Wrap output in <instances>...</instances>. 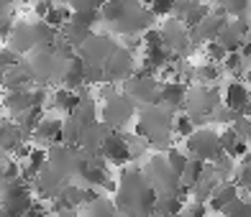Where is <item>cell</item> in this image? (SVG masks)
I'll list each match as a JSON object with an SVG mask.
<instances>
[{"instance_id": "cell-14", "label": "cell", "mask_w": 251, "mask_h": 217, "mask_svg": "<svg viewBox=\"0 0 251 217\" xmlns=\"http://www.w3.org/2000/svg\"><path fill=\"white\" fill-rule=\"evenodd\" d=\"M249 87L244 82H228L226 89H223V102L221 105L228 108L231 112H244L246 102H249Z\"/></svg>"}, {"instance_id": "cell-5", "label": "cell", "mask_w": 251, "mask_h": 217, "mask_svg": "<svg viewBox=\"0 0 251 217\" xmlns=\"http://www.w3.org/2000/svg\"><path fill=\"white\" fill-rule=\"evenodd\" d=\"M187 151H190L192 158H200V161L210 164L223 153V148H221V141H218V133L215 130H210V128L198 130L195 128L187 135Z\"/></svg>"}, {"instance_id": "cell-24", "label": "cell", "mask_w": 251, "mask_h": 217, "mask_svg": "<svg viewBox=\"0 0 251 217\" xmlns=\"http://www.w3.org/2000/svg\"><path fill=\"white\" fill-rule=\"evenodd\" d=\"M164 158H167L169 169H172L177 176L182 174V171H185V166H187V161H190V156H187V153H182L179 148H175V146H169L167 151H164Z\"/></svg>"}, {"instance_id": "cell-31", "label": "cell", "mask_w": 251, "mask_h": 217, "mask_svg": "<svg viewBox=\"0 0 251 217\" xmlns=\"http://www.w3.org/2000/svg\"><path fill=\"white\" fill-rule=\"evenodd\" d=\"M226 49L221 46L218 41H208L205 43V56H208V62H213V64H221L223 59H226Z\"/></svg>"}, {"instance_id": "cell-10", "label": "cell", "mask_w": 251, "mask_h": 217, "mask_svg": "<svg viewBox=\"0 0 251 217\" xmlns=\"http://www.w3.org/2000/svg\"><path fill=\"white\" fill-rule=\"evenodd\" d=\"M31 138L36 143H64V120L59 115H47L31 130Z\"/></svg>"}, {"instance_id": "cell-33", "label": "cell", "mask_w": 251, "mask_h": 217, "mask_svg": "<svg viewBox=\"0 0 251 217\" xmlns=\"http://www.w3.org/2000/svg\"><path fill=\"white\" fill-rule=\"evenodd\" d=\"M67 5L72 10H98L102 5V0H67Z\"/></svg>"}, {"instance_id": "cell-34", "label": "cell", "mask_w": 251, "mask_h": 217, "mask_svg": "<svg viewBox=\"0 0 251 217\" xmlns=\"http://www.w3.org/2000/svg\"><path fill=\"white\" fill-rule=\"evenodd\" d=\"M54 5H56L54 0H36V3H33V16H36L39 21H44V18L49 16V10H51Z\"/></svg>"}, {"instance_id": "cell-17", "label": "cell", "mask_w": 251, "mask_h": 217, "mask_svg": "<svg viewBox=\"0 0 251 217\" xmlns=\"http://www.w3.org/2000/svg\"><path fill=\"white\" fill-rule=\"evenodd\" d=\"M21 138H24V133L18 130V125H16V123L0 120V151L13 153V151H16V146H18V143H24Z\"/></svg>"}, {"instance_id": "cell-16", "label": "cell", "mask_w": 251, "mask_h": 217, "mask_svg": "<svg viewBox=\"0 0 251 217\" xmlns=\"http://www.w3.org/2000/svg\"><path fill=\"white\" fill-rule=\"evenodd\" d=\"M3 105H5V112H10L13 118H18L21 112H26L33 108L31 102V87L28 89H8L5 97H3Z\"/></svg>"}, {"instance_id": "cell-35", "label": "cell", "mask_w": 251, "mask_h": 217, "mask_svg": "<svg viewBox=\"0 0 251 217\" xmlns=\"http://www.w3.org/2000/svg\"><path fill=\"white\" fill-rule=\"evenodd\" d=\"M182 212H185L187 217H205V215H208V204L192 199V202H190V204H187V207L182 210Z\"/></svg>"}, {"instance_id": "cell-3", "label": "cell", "mask_w": 251, "mask_h": 217, "mask_svg": "<svg viewBox=\"0 0 251 217\" xmlns=\"http://www.w3.org/2000/svg\"><path fill=\"white\" fill-rule=\"evenodd\" d=\"M144 179L149 181V187L156 192V197H162V194H177L182 189L179 187V176L169 169L164 156H154L151 158L149 166H146V171H144Z\"/></svg>"}, {"instance_id": "cell-1", "label": "cell", "mask_w": 251, "mask_h": 217, "mask_svg": "<svg viewBox=\"0 0 251 217\" xmlns=\"http://www.w3.org/2000/svg\"><path fill=\"white\" fill-rule=\"evenodd\" d=\"M156 207V192L149 187L141 171H126L118 189V210H126L128 217H149Z\"/></svg>"}, {"instance_id": "cell-23", "label": "cell", "mask_w": 251, "mask_h": 217, "mask_svg": "<svg viewBox=\"0 0 251 217\" xmlns=\"http://www.w3.org/2000/svg\"><path fill=\"white\" fill-rule=\"evenodd\" d=\"M236 187L251 192V153H244L241 164L236 166Z\"/></svg>"}, {"instance_id": "cell-8", "label": "cell", "mask_w": 251, "mask_h": 217, "mask_svg": "<svg viewBox=\"0 0 251 217\" xmlns=\"http://www.w3.org/2000/svg\"><path fill=\"white\" fill-rule=\"evenodd\" d=\"M77 49H79V56H82L85 64H102L113 51L118 49V43L113 41L110 36H105V33H102V36H98V33H90V36L79 43Z\"/></svg>"}, {"instance_id": "cell-28", "label": "cell", "mask_w": 251, "mask_h": 217, "mask_svg": "<svg viewBox=\"0 0 251 217\" xmlns=\"http://www.w3.org/2000/svg\"><path fill=\"white\" fill-rule=\"evenodd\" d=\"M223 217H251V199H233L223 210Z\"/></svg>"}, {"instance_id": "cell-6", "label": "cell", "mask_w": 251, "mask_h": 217, "mask_svg": "<svg viewBox=\"0 0 251 217\" xmlns=\"http://www.w3.org/2000/svg\"><path fill=\"white\" fill-rule=\"evenodd\" d=\"M102 72H105V82H126L136 72V56L126 46H118L105 62H102Z\"/></svg>"}, {"instance_id": "cell-4", "label": "cell", "mask_w": 251, "mask_h": 217, "mask_svg": "<svg viewBox=\"0 0 251 217\" xmlns=\"http://www.w3.org/2000/svg\"><path fill=\"white\" fill-rule=\"evenodd\" d=\"M136 115V102L126 95V92H113L110 97L102 100V110L100 118L108 128H118V125L128 123Z\"/></svg>"}, {"instance_id": "cell-40", "label": "cell", "mask_w": 251, "mask_h": 217, "mask_svg": "<svg viewBox=\"0 0 251 217\" xmlns=\"http://www.w3.org/2000/svg\"><path fill=\"white\" fill-rule=\"evenodd\" d=\"M246 85H251V69L246 72Z\"/></svg>"}, {"instance_id": "cell-9", "label": "cell", "mask_w": 251, "mask_h": 217, "mask_svg": "<svg viewBox=\"0 0 251 217\" xmlns=\"http://www.w3.org/2000/svg\"><path fill=\"white\" fill-rule=\"evenodd\" d=\"M98 151H100V156L105 158V161L118 164V166L128 164L131 158H133V151H131L128 138H126V135H121V133H116V130H110V133L105 135V141L100 143Z\"/></svg>"}, {"instance_id": "cell-18", "label": "cell", "mask_w": 251, "mask_h": 217, "mask_svg": "<svg viewBox=\"0 0 251 217\" xmlns=\"http://www.w3.org/2000/svg\"><path fill=\"white\" fill-rule=\"evenodd\" d=\"M202 176H205V161H200V158H192V156H190V161H187L185 171L179 174V187L190 192Z\"/></svg>"}, {"instance_id": "cell-22", "label": "cell", "mask_w": 251, "mask_h": 217, "mask_svg": "<svg viewBox=\"0 0 251 217\" xmlns=\"http://www.w3.org/2000/svg\"><path fill=\"white\" fill-rule=\"evenodd\" d=\"M169 130H172L177 138H187V135L195 130V123H192V118L187 115V112H177V115L172 118V125H169Z\"/></svg>"}, {"instance_id": "cell-20", "label": "cell", "mask_w": 251, "mask_h": 217, "mask_svg": "<svg viewBox=\"0 0 251 217\" xmlns=\"http://www.w3.org/2000/svg\"><path fill=\"white\" fill-rule=\"evenodd\" d=\"M82 207H85L82 217H116V207H113L108 199H100V197L82 204Z\"/></svg>"}, {"instance_id": "cell-15", "label": "cell", "mask_w": 251, "mask_h": 217, "mask_svg": "<svg viewBox=\"0 0 251 217\" xmlns=\"http://www.w3.org/2000/svg\"><path fill=\"white\" fill-rule=\"evenodd\" d=\"M241 197V189H238L236 184H228V181H218V187L213 189V194H210V199H208V210H213V212H223L228 204H231L233 199H238Z\"/></svg>"}, {"instance_id": "cell-2", "label": "cell", "mask_w": 251, "mask_h": 217, "mask_svg": "<svg viewBox=\"0 0 251 217\" xmlns=\"http://www.w3.org/2000/svg\"><path fill=\"white\" fill-rule=\"evenodd\" d=\"M33 204V194L28 181L24 179H3L0 181V212L5 217H24V212Z\"/></svg>"}, {"instance_id": "cell-30", "label": "cell", "mask_w": 251, "mask_h": 217, "mask_svg": "<svg viewBox=\"0 0 251 217\" xmlns=\"http://www.w3.org/2000/svg\"><path fill=\"white\" fill-rule=\"evenodd\" d=\"M221 64H223V69H226L228 74H233V77H238V74L244 72V56L238 54V51H228L226 59H223Z\"/></svg>"}, {"instance_id": "cell-39", "label": "cell", "mask_w": 251, "mask_h": 217, "mask_svg": "<svg viewBox=\"0 0 251 217\" xmlns=\"http://www.w3.org/2000/svg\"><path fill=\"white\" fill-rule=\"evenodd\" d=\"M3 115H5V105H3V97H0V120H3Z\"/></svg>"}, {"instance_id": "cell-29", "label": "cell", "mask_w": 251, "mask_h": 217, "mask_svg": "<svg viewBox=\"0 0 251 217\" xmlns=\"http://www.w3.org/2000/svg\"><path fill=\"white\" fill-rule=\"evenodd\" d=\"M251 5V0H221V8L226 10V16L231 18H241Z\"/></svg>"}, {"instance_id": "cell-37", "label": "cell", "mask_w": 251, "mask_h": 217, "mask_svg": "<svg viewBox=\"0 0 251 217\" xmlns=\"http://www.w3.org/2000/svg\"><path fill=\"white\" fill-rule=\"evenodd\" d=\"M238 54H241V56H251V31H249V36L244 39V43H241V49H238Z\"/></svg>"}, {"instance_id": "cell-7", "label": "cell", "mask_w": 251, "mask_h": 217, "mask_svg": "<svg viewBox=\"0 0 251 217\" xmlns=\"http://www.w3.org/2000/svg\"><path fill=\"white\" fill-rule=\"evenodd\" d=\"M126 95L139 105H159V79L156 77H139L133 74L126 79Z\"/></svg>"}, {"instance_id": "cell-21", "label": "cell", "mask_w": 251, "mask_h": 217, "mask_svg": "<svg viewBox=\"0 0 251 217\" xmlns=\"http://www.w3.org/2000/svg\"><path fill=\"white\" fill-rule=\"evenodd\" d=\"M208 13H210V5H208V3H202V0H195V3H192V8L187 10V16L182 18V26H185V28L190 31L192 26H198L200 21H202L205 16H208Z\"/></svg>"}, {"instance_id": "cell-11", "label": "cell", "mask_w": 251, "mask_h": 217, "mask_svg": "<svg viewBox=\"0 0 251 217\" xmlns=\"http://www.w3.org/2000/svg\"><path fill=\"white\" fill-rule=\"evenodd\" d=\"M187 100V87L179 79H164L159 82V105H164L167 110H182Z\"/></svg>"}, {"instance_id": "cell-25", "label": "cell", "mask_w": 251, "mask_h": 217, "mask_svg": "<svg viewBox=\"0 0 251 217\" xmlns=\"http://www.w3.org/2000/svg\"><path fill=\"white\" fill-rule=\"evenodd\" d=\"M210 164H213V171H215V179H218V181H226V179L236 171V164H233V158L228 156V153H221V156L215 158V161H210Z\"/></svg>"}, {"instance_id": "cell-38", "label": "cell", "mask_w": 251, "mask_h": 217, "mask_svg": "<svg viewBox=\"0 0 251 217\" xmlns=\"http://www.w3.org/2000/svg\"><path fill=\"white\" fill-rule=\"evenodd\" d=\"M244 115L251 118V95H249V102H246V108H244Z\"/></svg>"}, {"instance_id": "cell-26", "label": "cell", "mask_w": 251, "mask_h": 217, "mask_svg": "<svg viewBox=\"0 0 251 217\" xmlns=\"http://www.w3.org/2000/svg\"><path fill=\"white\" fill-rule=\"evenodd\" d=\"M215 187H218V179H205V176H202V179L198 181V184L190 189V192H192V199L208 204V199H210V194H213V189H215Z\"/></svg>"}, {"instance_id": "cell-13", "label": "cell", "mask_w": 251, "mask_h": 217, "mask_svg": "<svg viewBox=\"0 0 251 217\" xmlns=\"http://www.w3.org/2000/svg\"><path fill=\"white\" fill-rule=\"evenodd\" d=\"M79 89H70V87H56L54 92L49 95V105L56 110V112H62V115H72L75 108L79 105Z\"/></svg>"}, {"instance_id": "cell-32", "label": "cell", "mask_w": 251, "mask_h": 217, "mask_svg": "<svg viewBox=\"0 0 251 217\" xmlns=\"http://www.w3.org/2000/svg\"><path fill=\"white\" fill-rule=\"evenodd\" d=\"M218 141H221V148H223V153H228L233 148V143L238 141V135L233 133V128H226L223 133H218Z\"/></svg>"}, {"instance_id": "cell-12", "label": "cell", "mask_w": 251, "mask_h": 217, "mask_svg": "<svg viewBox=\"0 0 251 217\" xmlns=\"http://www.w3.org/2000/svg\"><path fill=\"white\" fill-rule=\"evenodd\" d=\"M226 21L228 18H223V16H205L198 26H192L190 31H187V36L192 39V41H198V43H208V41H215L218 39V33L223 31V26H226Z\"/></svg>"}, {"instance_id": "cell-36", "label": "cell", "mask_w": 251, "mask_h": 217, "mask_svg": "<svg viewBox=\"0 0 251 217\" xmlns=\"http://www.w3.org/2000/svg\"><path fill=\"white\" fill-rule=\"evenodd\" d=\"M24 217H49V215H47V210H44L39 202H33L31 207H28V210L24 212Z\"/></svg>"}, {"instance_id": "cell-19", "label": "cell", "mask_w": 251, "mask_h": 217, "mask_svg": "<svg viewBox=\"0 0 251 217\" xmlns=\"http://www.w3.org/2000/svg\"><path fill=\"white\" fill-rule=\"evenodd\" d=\"M221 64H213V62H202L192 69V77L195 82H202V85H210V82H218L221 79Z\"/></svg>"}, {"instance_id": "cell-27", "label": "cell", "mask_w": 251, "mask_h": 217, "mask_svg": "<svg viewBox=\"0 0 251 217\" xmlns=\"http://www.w3.org/2000/svg\"><path fill=\"white\" fill-rule=\"evenodd\" d=\"M13 66H21V54L13 51L8 43H3V46H0V72H8V69H13Z\"/></svg>"}]
</instances>
